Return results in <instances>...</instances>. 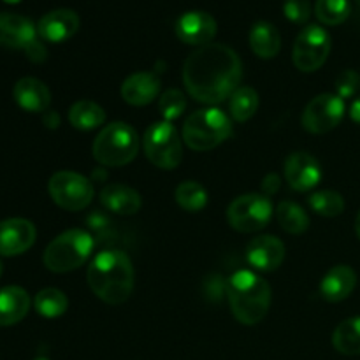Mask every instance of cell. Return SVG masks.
Listing matches in <instances>:
<instances>
[{
	"instance_id": "1",
	"label": "cell",
	"mask_w": 360,
	"mask_h": 360,
	"mask_svg": "<svg viewBox=\"0 0 360 360\" xmlns=\"http://www.w3.org/2000/svg\"><path fill=\"white\" fill-rule=\"evenodd\" d=\"M243 76L241 58L218 42L197 48L183 65V83L190 97L202 104H220L232 97Z\"/></svg>"
},
{
	"instance_id": "2",
	"label": "cell",
	"mask_w": 360,
	"mask_h": 360,
	"mask_svg": "<svg viewBox=\"0 0 360 360\" xmlns=\"http://www.w3.org/2000/svg\"><path fill=\"white\" fill-rule=\"evenodd\" d=\"M91 292L108 304H123L134 292L136 273L129 255L122 250H104L98 253L86 273Z\"/></svg>"
},
{
	"instance_id": "3",
	"label": "cell",
	"mask_w": 360,
	"mask_h": 360,
	"mask_svg": "<svg viewBox=\"0 0 360 360\" xmlns=\"http://www.w3.org/2000/svg\"><path fill=\"white\" fill-rule=\"evenodd\" d=\"M232 315L243 326H255L266 319L271 306V287L253 271H238L227 283Z\"/></svg>"
},
{
	"instance_id": "4",
	"label": "cell",
	"mask_w": 360,
	"mask_h": 360,
	"mask_svg": "<svg viewBox=\"0 0 360 360\" xmlns=\"http://www.w3.org/2000/svg\"><path fill=\"white\" fill-rule=\"evenodd\" d=\"M94 158L105 167H122L130 164L139 153V136L123 122L105 125L91 146Z\"/></svg>"
},
{
	"instance_id": "5",
	"label": "cell",
	"mask_w": 360,
	"mask_h": 360,
	"mask_svg": "<svg viewBox=\"0 0 360 360\" xmlns=\"http://www.w3.org/2000/svg\"><path fill=\"white\" fill-rule=\"evenodd\" d=\"M232 122L221 109L206 108L192 112L183 125V141L195 151H207L227 141Z\"/></svg>"
},
{
	"instance_id": "6",
	"label": "cell",
	"mask_w": 360,
	"mask_h": 360,
	"mask_svg": "<svg viewBox=\"0 0 360 360\" xmlns=\"http://www.w3.org/2000/svg\"><path fill=\"white\" fill-rule=\"evenodd\" d=\"M94 252V238L83 229H70L53 239L44 250V266L53 273L77 269Z\"/></svg>"
},
{
	"instance_id": "7",
	"label": "cell",
	"mask_w": 360,
	"mask_h": 360,
	"mask_svg": "<svg viewBox=\"0 0 360 360\" xmlns=\"http://www.w3.org/2000/svg\"><path fill=\"white\" fill-rule=\"evenodd\" d=\"M144 155L158 169L172 171L183 160L181 139L178 130L169 122H158L148 127L143 137Z\"/></svg>"
},
{
	"instance_id": "8",
	"label": "cell",
	"mask_w": 360,
	"mask_h": 360,
	"mask_svg": "<svg viewBox=\"0 0 360 360\" xmlns=\"http://www.w3.org/2000/svg\"><path fill=\"white\" fill-rule=\"evenodd\" d=\"M273 217V204L264 193H245L231 202L227 220L234 231L250 232L262 231Z\"/></svg>"
},
{
	"instance_id": "9",
	"label": "cell",
	"mask_w": 360,
	"mask_h": 360,
	"mask_svg": "<svg viewBox=\"0 0 360 360\" xmlns=\"http://www.w3.org/2000/svg\"><path fill=\"white\" fill-rule=\"evenodd\" d=\"M48 192L56 206L67 211H81L94 200V185L83 174L72 171H60L51 176Z\"/></svg>"
},
{
	"instance_id": "10",
	"label": "cell",
	"mask_w": 360,
	"mask_h": 360,
	"mask_svg": "<svg viewBox=\"0 0 360 360\" xmlns=\"http://www.w3.org/2000/svg\"><path fill=\"white\" fill-rule=\"evenodd\" d=\"M330 35L319 25H309L297 35L292 49L294 65L301 72H315L326 63L330 53Z\"/></svg>"
},
{
	"instance_id": "11",
	"label": "cell",
	"mask_w": 360,
	"mask_h": 360,
	"mask_svg": "<svg viewBox=\"0 0 360 360\" xmlns=\"http://www.w3.org/2000/svg\"><path fill=\"white\" fill-rule=\"evenodd\" d=\"M345 116V101L336 94L316 95L302 112V127L311 134H327L336 129Z\"/></svg>"
},
{
	"instance_id": "12",
	"label": "cell",
	"mask_w": 360,
	"mask_h": 360,
	"mask_svg": "<svg viewBox=\"0 0 360 360\" xmlns=\"http://www.w3.org/2000/svg\"><path fill=\"white\" fill-rule=\"evenodd\" d=\"M37 231L25 218H7L0 221V255L16 257L34 246Z\"/></svg>"
},
{
	"instance_id": "13",
	"label": "cell",
	"mask_w": 360,
	"mask_h": 360,
	"mask_svg": "<svg viewBox=\"0 0 360 360\" xmlns=\"http://www.w3.org/2000/svg\"><path fill=\"white\" fill-rule=\"evenodd\" d=\"M285 179L295 192H308L322 179V167L313 155L297 151L285 162Z\"/></svg>"
},
{
	"instance_id": "14",
	"label": "cell",
	"mask_w": 360,
	"mask_h": 360,
	"mask_svg": "<svg viewBox=\"0 0 360 360\" xmlns=\"http://www.w3.org/2000/svg\"><path fill=\"white\" fill-rule=\"evenodd\" d=\"M176 35L186 44L206 46L217 35V21L202 11H190L176 21Z\"/></svg>"
},
{
	"instance_id": "15",
	"label": "cell",
	"mask_w": 360,
	"mask_h": 360,
	"mask_svg": "<svg viewBox=\"0 0 360 360\" xmlns=\"http://www.w3.org/2000/svg\"><path fill=\"white\" fill-rule=\"evenodd\" d=\"M246 259L255 269L271 273L283 262L285 245L274 236H259L246 248Z\"/></svg>"
},
{
	"instance_id": "16",
	"label": "cell",
	"mask_w": 360,
	"mask_h": 360,
	"mask_svg": "<svg viewBox=\"0 0 360 360\" xmlns=\"http://www.w3.org/2000/svg\"><path fill=\"white\" fill-rule=\"evenodd\" d=\"M37 39V30L28 18L13 13H0V46L27 49Z\"/></svg>"
},
{
	"instance_id": "17",
	"label": "cell",
	"mask_w": 360,
	"mask_h": 360,
	"mask_svg": "<svg viewBox=\"0 0 360 360\" xmlns=\"http://www.w3.org/2000/svg\"><path fill=\"white\" fill-rule=\"evenodd\" d=\"M79 28V16L70 9H55L44 14L37 25V34L44 41L63 42Z\"/></svg>"
},
{
	"instance_id": "18",
	"label": "cell",
	"mask_w": 360,
	"mask_h": 360,
	"mask_svg": "<svg viewBox=\"0 0 360 360\" xmlns=\"http://www.w3.org/2000/svg\"><path fill=\"white\" fill-rule=\"evenodd\" d=\"M13 97L23 111L46 112L51 104V91L37 77H21L14 84Z\"/></svg>"
},
{
	"instance_id": "19",
	"label": "cell",
	"mask_w": 360,
	"mask_h": 360,
	"mask_svg": "<svg viewBox=\"0 0 360 360\" xmlns=\"http://www.w3.org/2000/svg\"><path fill=\"white\" fill-rule=\"evenodd\" d=\"M160 94V79L153 72H136L122 84V97L130 105H148Z\"/></svg>"
},
{
	"instance_id": "20",
	"label": "cell",
	"mask_w": 360,
	"mask_h": 360,
	"mask_svg": "<svg viewBox=\"0 0 360 360\" xmlns=\"http://www.w3.org/2000/svg\"><path fill=\"white\" fill-rule=\"evenodd\" d=\"M357 287V274L350 266H334L320 283V295L327 302H341L350 297Z\"/></svg>"
},
{
	"instance_id": "21",
	"label": "cell",
	"mask_w": 360,
	"mask_h": 360,
	"mask_svg": "<svg viewBox=\"0 0 360 360\" xmlns=\"http://www.w3.org/2000/svg\"><path fill=\"white\" fill-rule=\"evenodd\" d=\"M101 202L105 210H109L111 213L122 214V217L136 214L143 206L139 192L130 188V186L122 185V183L105 185L101 192Z\"/></svg>"
},
{
	"instance_id": "22",
	"label": "cell",
	"mask_w": 360,
	"mask_h": 360,
	"mask_svg": "<svg viewBox=\"0 0 360 360\" xmlns=\"http://www.w3.org/2000/svg\"><path fill=\"white\" fill-rule=\"evenodd\" d=\"M30 309V295L25 288L11 285L0 288V327L16 326Z\"/></svg>"
},
{
	"instance_id": "23",
	"label": "cell",
	"mask_w": 360,
	"mask_h": 360,
	"mask_svg": "<svg viewBox=\"0 0 360 360\" xmlns=\"http://www.w3.org/2000/svg\"><path fill=\"white\" fill-rule=\"evenodd\" d=\"M250 48L259 58H274L281 48L278 28L269 21H257L250 30Z\"/></svg>"
},
{
	"instance_id": "24",
	"label": "cell",
	"mask_w": 360,
	"mask_h": 360,
	"mask_svg": "<svg viewBox=\"0 0 360 360\" xmlns=\"http://www.w3.org/2000/svg\"><path fill=\"white\" fill-rule=\"evenodd\" d=\"M69 122L77 130H94L105 123V111L91 101H77L69 109Z\"/></svg>"
},
{
	"instance_id": "25",
	"label": "cell",
	"mask_w": 360,
	"mask_h": 360,
	"mask_svg": "<svg viewBox=\"0 0 360 360\" xmlns=\"http://www.w3.org/2000/svg\"><path fill=\"white\" fill-rule=\"evenodd\" d=\"M333 347L343 355H360V316L343 320L334 329Z\"/></svg>"
},
{
	"instance_id": "26",
	"label": "cell",
	"mask_w": 360,
	"mask_h": 360,
	"mask_svg": "<svg viewBox=\"0 0 360 360\" xmlns=\"http://www.w3.org/2000/svg\"><path fill=\"white\" fill-rule=\"evenodd\" d=\"M276 218L280 227L288 234H304L309 227V217L297 202L283 200L276 207Z\"/></svg>"
},
{
	"instance_id": "27",
	"label": "cell",
	"mask_w": 360,
	"mask_h": 360,
	"mask_svg": "<svg viewBox=\"0 0 360 360\" xmlns=\"http://www.w3.org/2000/svg\"><path fill=\"white\" fill-rule=\"evenodd\" d=\"M176 202L181 210L188 211V213H199L204 207L207 206V192L199 181H183L179 183L178 188H176Z\"/></svg>"
},
{
	"instance_id": "28",
	"label": "cell",
	"mask_w": 360,
	"mask_h": 360,
	"mask_svg": "<svg viewBox=\"0 0 360 360\" xmlns=\"http://www.w3.org/2000/svg\"><path fill=\"white\" fill-rule=\"evenodd\" d=\"M35 311L44 319H58L69 308V299L58 288H44L34 299Z\"/></svg>"
},
{
	"instance_id": "29",
	"label": "cell",
	"mask_w": 360,
	"mask_h": 360,
	"mask_svg": "<svg viewBox=\"0 0 360 360\" xmlns=\"http://www.w3.org/2000/svg\"><path fill=\"white\" fill-rule=\"evenodd\" d=\"M229 109L236 122L245 123L252 118L259 109V95L253 88L241 86L232 94L231 102H229Z\"/></svg>"
},
{
	"instance_id": "30",
	"label": "cell",
	"mask_w": 360,
	"mask_h": 360,
	"mask_svg": "<svg viewBox=\"0 0 360 360\" xmlns=\"http://www.w3.org/2000/svg\"><path fill=\"white\" fill-rule=\"evenodd\" d=\"M308 204L316 214H322L326 218L340 217L345 211V199L340 192H334V190L315 192L313 195H309Z\"/></svg>"
},
{
	"instance_id": "31",
	"label": "cell",
	"mask_w": 360,
	"mask_h": 360,
	"mask_svg": "<svg viewBox=\"0 0 360 360\" xmlns=\"http://www.w3.org/2000/svg\"><path fill=\"white\" fill-rule=\"evenodd\" d=\"M352 6L348 0H316L315 14L323 25H341L348 20Z\"/></svg>"
},
{
	"instance_id": "32",
	"label": "cell",
	"mask_w": 360,
	"mask_h": 360,
	"mask_svg": "<svg viewBox=\"0 0 360 360\" xmlns=\"http://www.w3.org/2000/svg\"><path fill=\"white\" fill-rule=\"evenodd\" d=\"M158 108H160V112L162 116H164L165 122L178 120L186 108L185 95H183L179 90H176V88H171V90L162 94L160 102H158Z\"/></svg>"
},
{
	"instance_id": "33",
	"label": "cell",
	"mask_w": 360,
	"mask_h": 360,
	"mask_svg": "<svg viewBox=\"0 0 360 360\" xmlns=\"http://www.w3.org/2000/svg\"><path fill=\"white\" fill-rule=\"evenodd\" d=\"M360 90V74L357 70H343L340 76L336 77V95L345 98L355 97V94Z\"/></svg>"
},
{
	"instance_id": "34",
	"label": "cell",
	"mask_w": 360,
	"mask_h": 360,
	"mask_svg": "<svg viewBox=\"0 0 360 360\" xmlns=\"http://www.w3.org/2000/svg\"><path fill=\"white\" fill-rule=\"evenodd\" d=\"M283 13L292 23L302 25L309 20L311 4H309V0H285Z\"/></svg>"
},
{
	"instance_id": "35",
	"label": "cell",
	"mask_w": 360,
	"mask_h": 360,
	"mask_svg": "<svg viewBox=\"0 0 360 360\" xmlns=\"http://www.w3.org/2000/svg\"><path fill=\"white\" fill-rule=\"evenodd\" d=\"M25 53H27L28 58H30L32 62H35V63L44 62V60H46V55H48V53H46L44 44H42V42H39L37 39H35V41L32 42V44L28 46L27 49H25Z\"/></svg>"
},
{
	"instance_id": "36",
	"label": "cell",
	"mask_w": 360,
	"mask_h": 360,
	"mask_svg": "<svg viewBox=\"0 0 360 360\" xmlns=\"http://www.w3.org/2000/svg\"><path fill=\"white\" fill-rule=\"evenodd\" d=\"M262 186H264V190H266V193H276V190L280 188V178H278L276 174L266 176Z\"/></svg>"
},
{
	"instance_id": "37",
	"label": "cell",
	"mask_w": 360,
	"mask_h": 360,
	"mask_svg": "<svg viewBox=\"0 0 360 360\" xmlns=\"http://www.w3.org/2000/svg\"><path fill=\"white\" fill-rule=\"evenodd\" d=\"M350 118L354 120L355 123H359L360 125V95L357 98H355L354 102H352L350 105Z\"/></svg>"
},
{
	"instance_id": "38",
	"label": "cell",
	"mask_w": 360,
	"mask_h": 360,
	"mask_svg": "<svg viewBox=\"0 0 360 360\" xmlns=\"http://www.w3.org/2000/svg\"><path fill=\"white\" fill-rule=\"evenodd\" d=\"M44 123L49 127V129H56V127H58V123H60L58 115H56V112H53V111H48L44 115Z\"/></svg>"
},
{
	"instance_id": "39",
	"label": "cell",
	"mask_w": 360,
	"mask_h": 360,
	"mask_svg": "<svg viewBox=\"0 0 360 360\" xmlns=\"http://www.w3.org/2000/svg\"><path fill=\"white\" fill-rule=\"evenodd\" d=\"M355 232H357V236H359V239H360V211H359L357 218H355Z\"/></svg>"
},
{
	"instance_id": "40",
	"label": "cell",
	"mask_w": 360,
	"mask_h": 360,
	"mask_svg": "<svg viewBox=\"0 0 360 360\" xmlns=\"http://www.w3.org/2000/svg\"><path fill=\"white\" fill-rule=\"evenodd\" d=\"M4 2H7V4H18V2H20V0H4Z\"/></svg>"
},
{
	"instance_id": "41",
	"label": "cell",
	"mask_w": 360,
	"mask_h": 360,
	"mask_svg": "<svg viewBox=\"0 0 360 360\" xmlns=\"http://www.w3.org/2000/svg\"><path fill=\"white\" fill-rule=\"evenodd\" d=\"M2 273H4V267H2V262H0V276H2Z\"/></svg>"
},
{
	"instance_id": "42",
	"label": "cell",
	"mask_w": 360,
	"mask_h": 360,
	"mask_svg": "<svg viewBox=\"0 0 360 360\" xmlns=\"http://www.w3.org/2000/svg\"><path fill=\"white\" fill-rule=\"evenodd\" d=\"M35 360H49V359H46V357H37Z\"/></svg>"
},
{
	"instance_id": "43",
	"label": "cell",
	"mask_w": 360,
	"mask_h": 360,
	"mask_svg": "<svg viewBox=\"0 0 360 360\" xmlns=\"http://www.w3.org/2000/svg\"><path fill=\"white\" fill-rule=\"evenodd\" d=\"M355 2H357V4H359V6H360V0H355Z\"/></svg>"
}]
</instances>
